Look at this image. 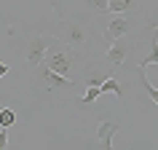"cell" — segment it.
Instances as JSON below:
<instances>
[{"label": "cell", "instance_id": "3", "mask_svg": "<svg viewBox=\"0 0 158 150\" xmlns=\"http://www.w3.org/2000/svg\"><path fill=\"white\" fill-rule=\"evenodd\" d=\"M51 43H54V40H51L48 35L32 38V40H30V46H27V65H30V67H40V65H43V59H46V51H48Z\"/></svg>", "mask_w": 158, "mask_h": 150}, {"label": "cell", "instance_id": "6", "mask_svg": "<svg viewBox=\"0 0 158 150\" xmlns=\"http://www.w3.org/2000/svg\"><path fill=\"white\" fill-rule=\"evenodd\" d=\"M43 81H46V86H48V89H73V86H75L67 75L54 73V70H48V67H43Z\"/></svg>", "mask_w": 158, "mask_h": 150}, {"label": "cell", "instance_id": "12", "mask_svg": "<svg viewBox=\"0 0 158 150\" xmlns=\"http://www.w3.org/2000/svg\"><path fill=\"white\" fill-rule=\"evenodd\" d=\"M139 78H142V86H145L148 97H150V99H153V102L158 105V89H156V86H153V83L148 81V75H145V67H142V65H139Z\"/></svg>", "mask_w": 158, "mask_h": 150}, {"label": "cell", "instance_id": "8", "mask_svg": "<svg viewBox=\"0 0 158 150\" xmlns=\"http://www.w3.org/2000/svg\"><path fill=\"white\" fill-rule=\"evenodd\" d=\"M142 67H148V65H158V24L156 30H153V40H150V54L139 62Z\"/></svg>", "mask_w": 158, "mask_h": 150}, {"label": "cell", "instance_id": "5", "mask_svg": "<svg viewBox=\"0 0 158 150\" xmlns=\"http://www.w3.org/2000/svg\"><path fill=\"white\" fill-rule=\"evenodd\" d=\"M126 32H129V19H126L123 14H118L115 19H110L107 27H105V35H107L110 40H118V38H123Z\"/></svg>", "mask_w": 158, "mask_h": 150}, {"label": "cell", "instance_id": "17", "mask_svg": "<svg viewBox=\"0 0 158 150\" xmlns=\"http://www.w3.org/2000/svg\"><path fill=\"white\" fill-rule=\"evenodd\" d=\"M6 145H8V131L0 129V148H6Z\"/></svg>", "mask_w": 158, "mask_h": 150}, {"label": "cell", "instance_id": "7", "mask_svg": "<svg viewBox=\"0 0 158 150\" xmlns=\"http://www.w3.org/2000/svg\"><path fill=\"white\" fill-rule=\"evenodd\" d=\"M115 131H118V123H113V121H102V123H99L97 134H99V145L105 150L113 148V137H115Z\"/></svg>", "mask_w": 158, "mask_h": 150}, {"label": "cell", "instance_id": "4", "mask_svg": "<svg viewBox=\"0 0 158 150\" xmlns=\"http://www.w3.org/2000/svg\"><path fill=\"white\" fill-rule=\"evenodd\" d=\"M129 54H131V46L123 40V38H118V40H113V46L107 48V54H105V62H107L110 67H121L129 59Z\"/></svg>", "mask_w": 158, "mask_h": 150}, {"label": "cell", "instance_id": "16", "mask_svg": "<svg viewBox=\"0 0 158 150\" xmlns=\"http://www.w3.org/2000/svg\"><path fill=\"white\" fill-rule=\"evenodd\" d=\"M86 3H89V6H91L94 11L105 14V11H107V3H110V0H86Z\"/></svg>", "mask_w": 158, "mask_h": 150}, {"label": "cell", "instance_id": "15", "mask_svg": "<svg viewBox=\"0 0 158 150\" xmlns=\"http://www.w3.org/2000/svg\"><path fill=\"white\" fill-rule=\"evenodd\" d=\"M48 3H51V8L56 11L59 16H64V14H67V0H48Z\"/></svg>", "mask_w": 158, "mask_h": 150}, {"label": "cell", "instance_id": "14", "mask_svg": "<svg viewBox=\"0 0 158 150\" xmlns=\"http://www.w3.org/2000/svg\"><path fill=\"white\" fill-rule=\"evenodd\" d=\"M129 8H131V0H110L107 3V11H113V14H123Z\"/></svg>", "mask_w": 158, "mask_h": 150}, {"label": "cell", "instance_id": "10", "mask_svg": "<svg viewBox=\"0 0 158 150\" xmlns=\"http://www.w3.org/2000/svg\"><path fill=\"white\" fill-rule=\"evenodd\" d=\"M102 94H115L118 99H123V89H121V83H118V81L113 78V75H110L107 81L102 83Z\"/></svg>", "mask_w": 158, "mask_h": 150}, {"label": "cell", "instance_id": "18", "mask_svg": "<svg viewBox=\"0 0 158 150\" xmlns=\"http://www.w3.org/2000/svg\"><path fill=\"white\" fill-rule=\"evenodd\" d=\"M6 73H8V65H6V62H0V78H3Z\"/></svg>", "mask_w": 158, "mask_h": 150}, {"label": "cell", "instance_id": "1", "mask_svg": "<svg viewBox=\"0 0 158 150\" xmlns=\"http://www.w3.org/2000/svg\"><path fill=\"white\" fill-rule=\"evenodd\" d=\"M43 67H48L54 73L67 75L73 70V51L70 48H59V46H48L46 51V59H43Z\"/></svg>", "mask_w": 158, "mask_h": 150}, {"label": "cell", "instance_id": "9", "mask_svg": "<svg viewBox=\"0 0 158 150\" xmlns=\"http://www.w3.org/2000/svg\"><path fill=\"white\" fill-rule=\"evenodd\" d=\"M83 38H86V32H83L81 24H70L67 27V40H70V46H81Z\"/></svg>", "mask_w": 158, "mask_h": 150}, {"label": "cell", "instance_id": "13", "mask_svg": "<svg viewBox=\"0 0 158 150\" xmlns=\"http://www.w3.org/2000/svg\"><path fill=\"white\" fill-rule=\"evenodd\" d=\"M14 123H16V113L11 107H3L0 110V129H11Z\"/></svg>", "mask_w": 158, "mask_h": 150}, {"label": "cell", "instance_id": "11", "mask_svg": "<svg viewBox=\"0 0 158 150\" xmlns=\"http://www.w3.org/2000/svg\"><path fill=\"white\" fill-rule=\"evenodd\" d=\"M102 97V86H89V91L78 99V105H91V102H97Z\"/></svg>", "mask_w": 158, "mask_h": 150}, {"label": "cell", "instance_id": "2", "mask_svg": "<svg viewBox=\"0 0 158 150\" xmlns=\"http://www.w3.org/2000/svg\"><path fill=\"white\" fill-rule=\"evenodd\" d=\"M113 70H115V67H110L107 62H102V59H89L86 67H83V81H86V86H102L110 75H113Z\"/></svg>", "mask_w": 158, "mask_h": 150}]
</instances>
